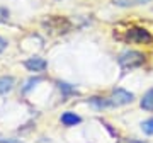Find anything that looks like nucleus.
Returning a JSON list of instances; mask_svg holds the SVG:
<instances>
[{
	"label": "nucleus",
	"instance_id": "3",
	"mask_svg": "<svg viewBox=\"0 0 153 143\" xmlns=\"http://www.w3.org/2000/svg\"><path fill=\"white\" fill-rule=\"evenodd\" d=\"M126 41L129 43H136V44H148L153 41V36L150 34V31H146L145 28H129L126 31Z\"/></svg>",
	"mask_w": 153,
	"mask_h": 143
},
{
	"label": "nucleus",
	"instance_id": "4",
	"mask_svg": "<svg viewBox=\"0 0 153 143\" xmlns=\"http://www.w3.org/2000/svg\"><path fill=\"white\" fill-rule=\"evenodd\" d=\"M24 66L29 72H43V70H46L48 61L44 60V58H41V56H33V58H27V60L24 61Z\"/></svg>",
	"mask_w": 153,
	"mask_h": 143
},
{
	"label": "nucleus",
	"instance_id": "9",
	"mask_svg": "<svg viewBox=\"0 0 153 143\" xmlns=\"http://www.w3.org/2000/svg\"><path fill=\"white\" fill-rule=\"evenodd\" d=\"M141 130L145 135H153V118H150V119L141 123Z\"/></svg>",
	"mask_w": 153,
	"mask_h": 143
},
{
	"label": "nucleus",
	"instance_id": "8",
	"mask_svg": "<svg viewBox=\"0 0 153 143\" xmlns=\"http://www.w3.org/2000/svg\"><path fill=\"white\" fill-rule=\"evenodd\" d=\"M152 0H112V4L117 7H136V5H146Z\"/></svg>",
	"mask_w": 153,
	"mask_h": 143
},
{
	"label": "nucleus",
	"instance_id": "11",
	"mask_svg": "<svg viewBox=\"0 0 153 143\" xmlns=\"http://www.w3.org/2000/svg\"><path fill=\"white\" fill-rule=\"evenodd\" d=\"M9 10H7L5 7H0V22H7L9 21Z\"/></svg>",
	"mask_w": 153,
	"mask_h": 143
},
{
	"label": "nucleus",
	"instance_id": "6",
	"mask_svg": "<svg viewBox=\"0 0 153 143\" xmlns=\"http://www.w3.org/2000/svg\"><path fill=\"white\" fill-rule=\"evenodd\" d=\"M140 107L145 111H153V89L143 94L141 101H140Z\"/></svg>",
	"mask_w": 153,
	"mask_h": 143
},
{
	"label": "nucleus",
	"instance_id": "5",
	"mask_svg": "<svg viewBox=\"0 0 153 143\" xmlns=\"http://www.w3.org/2000/svg\"><path fill=\"white\" fill-rule=\"evenodd\" d=\"M14 85H16L14 77H10V75H7V77H0V95L10 92L12 89H14Z\"/></svg>",
	"mask_w": 153,
	"mask_h": 143
},
{
	"label": "nucleus",
	"instance_id": "10",
	"mask_svg": "<svg viewBox=\"0 0 153 143\" xmlns=\"http://www.w3.org/2000/svg\"><path fill=\"white\" fill-rule=\"evenodd\" d=\"M58 85H60V89L63 90V92H65V95H68V94H75V92H76L75 87H70V85H68V83H65V82H60Z\"/></svg>",
	"mask_w": 153,
	"mask_h": 143
},
{
	"label": "nucleus",
	"instance_id": "13",
	"mask_svg": "<svg viewBox=\"0 0 153 143\" xmlns=\"http://www.w3.org/2000/svg\"><path fill=\"white\" fill-rule=\"evenodd\" d=\"M5 48H7V41H5L4 38H2V36H0V53L5 50Z\"/></svg>",
	"mask_w": 153,
	"mask_h": 143
},
{
	"label": "nucleus",
	"instance_id": "2",
	"mask_svg": "<svg viewBox=\"0 0 153 143\" xmlns=\"http://www.w3.org/2000/svg\"><path fill=\"white\" fill-rule=\"evenodd\" d=\"M145 58L146 56L143 55L141 51H136V50H128L124 53H121L117 56V63H119L121 70H134V68H140V66L145 63Z\"/></svg>",
	"mask_w": 153,
	"mask_h": 143
},
{
	"label": "nucleus",
	"instance_id": "7",
	"mask_svg": "<svg viewBox=\"0 0 153 143\" xmlns=\"http://www.w3.org/2000/svg\"><path fill=\"white\" fill-rule=\"evenodd\" d=\"M82 121V118L80 116H76L75 112H63L61 114V123L65 124V126H75V124H78V123Z\"/></svg>",
	"mask_w": 153,
	"mask_h": 143
},
{
	"label": "nucleus",
	"instance_id": "12",
	"mask_svg": "<svg viewBox=\"0 0 153 143\" xmlns=\"http://www.w3.org/2000/svg\"><path fill=\"white\" fill-rule=\"evenodd\" d=\"M0 143H21L19 140H14V138H0Z\"/></svg>",
	"mask_w": 153,
	"mask_h": 143
},
{
	"label": "nucleus",
	"instance_id": "1",
	"mask_svg": "<svg viewBox=\"0 0 153 143\" xmlns=\"http://www.w3.org/2000/svg\"><path fill=\"white\" fill-rule=\"evenodd\" d=\"M134 95L131 92H128L124 89H116L112 90L109 97H90L88 102L95 107V109H105V107H119V106L131 104Z\"/></svg>",
	"mask_w": 153,
	"mask_h": 143
}]
</instances>
